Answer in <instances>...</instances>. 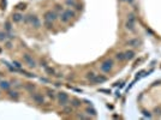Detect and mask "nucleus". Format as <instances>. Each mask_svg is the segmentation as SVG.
Returning <instances> with one entry per match:
<instances>
[{
	"mask_svg": "<svg viewBox=\"0 0 161 120\" xmlns=\"http://www.w3.org/2000/svg\"><path fill=\"white\" fill-rule=\"evenodd\" d=\"M75 16H76L75 11L71 10V9H67V10H65L64 12H61V13L59 14V18L63 23H67V22L70 21L71 18H74Z\"/></svg>",
	"mask_w": 161,
	"mask_h": 120,
	"instance_id": "obj_1",
	"label": "nucleus"
},
{
	"mask_svg": "<svg viewBox=\"0 0 161 120\" xmlns=\"http://www.w3.org/2000/svg\"><path fill=\"white\" fill-rule=\"evenodd\" d=\"M57 99H58V102H59L60 106H67L69 105V102H70V100H69V96H67L66 93H64V91H60V93H58V95H57Z\"/></svg>",
	"mask_w": 161,
	"mask_h": 120,
	"instance_id": "obj_2",
	"label": "nucleus"
},
{
	"mask_svg": "<svg viewBox=\"0 0 161 120\" xmlns=\"http://www.w3.org/2000/svg\"><path fill=\"white\" fill-rule=\"evenodd\" d=\"M112 69H113V61L111 59H107V60H105V61H102L101 64H100V70H101L102 72H105V73L111 72Z\"/></svg>",
	"mask_w": 161,
	"mask_h": 120,
	"instance_id": "obj_3",
	"label": "nucleus"
},
{
	"mask_svg": "<svg viewBox=\"0 0 161 120\" xmlns=\"http://www.w3.org/2000/svg\"><path fill=\"white\" fill-rule=\"evenodd\" d=\"M58 17H59V14L57 13L55 11H52V10L46 11L45 14H43V18H45V21H49V22H54Z\"/></svg>",
	"mask_w": 161,
	"mask_h": 120,
	"instance_id": "obj_4",
	"label": "nucleus"
},
{
	"mask_svg": "<svg viewBox=\"0 0 161 120\" xmlns=\"http://www.w3.org/2000/svg\"><path fill=\"white\" fill-rule=\"evenodd\" d=\"M23 57V59H24V61L27 62V65L30 67V69H34V67H36V62H35V60L31 58V55H29L28 53H24V54L22 55Z\"/></svg>",
	"mask_w": 161,
	"mask_h": 120,
	"instance_id": "obj_5",
	"label": "nucleus"
},
{
	"mask_svg": "<svg viewBox=\"0 0 161 120\" xmlns=\"http://www.w3.org/2000/svg\"><path fill=\"white\" fill-rule=\"evenodd\" d=\"M29 23L31 24L33 28H35V29H39V28H41V22H40L39 17H36V16H33V14H30V22Z\"/></svg>",
	"mask_w": 161,
	"mask_h": 120,
	"instance_id": "obj_6",
	"label": "nucleus"
},
{
	"mask_svg": "<svg viewBox=\"0 0 161 120\" xmlns=\"http://www.w3.org/2000/svg\"><path fill=\"white\" fill-rule=\"evenodd\" d=\"M33 100H34V102L37 103V105H43V103H45V97H43L42 94H40V93L33 94Z\"/></svg>",
	"mask_w": 161,
	"mask_h": 120,
	"instance_id": "obj_7",
	"label": "nucleus"
},
{
	"mask_svg": "<svg viewBox=\"0 0 161 120\" xmlns=\"http://www.w3.org/2000/svg\"><path fill=\"white\" fill-rule=\"evenodd\" d=\"M106 81H107V77H105V76H102V75H96L95 78L93 79L90 83H93V84H102V83H105Z\"/></svg>",
	"mask_w": 161,
	"mask_h": 120,
	"instance_id": "obj_8",
	"label": "nucleus"
},
{
	"mask_svg": "<svg viewBox=\"0 0 161 120\" xmlns=\"http://www.w3.org/2000/svg\"><path fill=\"white\" fill-rule=\"evenodd\" d=\"M126 45L130 46V47H132V48H137L141 45V41L138 38H130L129 41L126 42Z\"/></svg>",
	"mask_w": 161,
	"mask_h": 120,
	"instance_id": "obj_9",
	"label": "nucleus"
},
{
	"mask_svg": "<svg viewBox=\"0 0 161 120\" xmlns=\"http://www.w3.org/2000/svg\"><path fill=\"white\" fill-rule=\"evenodd\" d=\"M7 95H9V97L12 100H18L19 99V93H18L17 90H7Z\"/></svg>",
	"mask_w": 161,
	"mask_h": 120,
	"instance_id": "obj_10",
	"label": "nucleus"
},
{
	"mask_svg": "<svg viewBox=\"0 0 161 120\" xmlns=\"http://www.w3.org/2000/svg\"><path fill=\"white\" fill-rule=\"evenodd\" d=\"M23 14L19 13V12H14L13 14H12V21L14 22V23H19V22L23 21Z\"/></svg>",
	"mask_w": 161,
	"mask_h": 120,
	"instance_id": "obj_11",
	"label": "nucleus"
},
{
	"mask_svg": "<svg viewBox=\"0 0 161 120\" xmlns=\"http://www.w3.org/2000/svg\"><path fill=\"white\" fill-rule=\"evenodd\" d=\"M0 89L5 90V91L10 90L11 89V83L7 82V81H0Z\"/></svg>",
	"mask_w": 161,
	"mask_h": 120,
	"instance_id": "obj_12",
	"label": "nucleus"
},
{
	"mask_svg": "<svg viewBox=\"0 0 161 120\" xmlns=\"http://www.w3.org/2000/svg\"><path fill=\"white\" fill-rule=\"evenodd\" d=\"M124 55H125V60H132L133 58H135V52L133 51H126V52H124Z\"/></svg>",
	"mask_w": 161,
	"mask_h": 120,
	"instance_id": "obj_13",
	"label": "nucleus"
},
{
	"mask_svg": "<svg viewBox=\"0 0 161 120\" xmlns=\"http://www.w3.org/2000/svg\"><path fill=\"white\" fill-rule=\"evenodd\" d=\"M85 113L88 114V115H90V117H93V118H95L96 115H98V113H96V110L93 108V107H87L85 108Z\"/></svg>",
	"mask_w": 161,
	"mask_h": 120,
	"instance_id": "obj_14",
	"label": "nucleus"
},
{
	"mask_svg": "<svg viewBox=\"0 0 161 120\" xmlns=\"http://www.w3.org/2000/svg\"><path fill=\"white\" fill-rule=\"evenodd\" d=\"M71 106L74 107V108H79L82 106V101L78 99H72L71 100Z\"/></svg>",
	"mask_w": 161,
	"mask_h": 120,
	"instance_id": "obj_15",
	"label": "nucleus"
},
{
	"mask_svg": "<svg viewBox=\"0 0 161 120\" xmlns=\"http://www.w3.org/2000/svg\"><path fill=\"white\" fill-rule=\"evenodd\" d=\"M125 28L127 29V30H130V31H133V30H135V22L126 21L125 22Z\"/></svg>",
	"mask_w": 161,
	"mask_h": 120,
	"instance_id": "obj_16",
	"label": "nucleus"
},
{
	"mask_svg": "<svg viewBox=\"0 0 161 120\" xmlns=\"http://www.w3.org/2000/svg\"><path fill=\"white\" fill-rule=\"evenodd\" d=\"M45 71H46V73L49 75V76H54V75H55V70L53 69V67H49V66H46Z\"/></svg>",
	"mask_w": 161,
	"mask_h": 120,
	"instance_id": "obj_17",
	"label": "nucleus"
},
{
	"mask_svg": "<svg viewBox=\"0 0 161 120\" xmlns=\"http://www.w3.org/2000/svg\"><path fill=\"white\" fill-rule=\"evenodd\" d=\"M116 59L117 60H119V61H124V60H125V55H124L123 52H118L116 54Z\"/></svg>",
	"mask_w": 161,
	"mask_h": 120,
	"instance_id": "obj_18",
	"label": "nucleus"
},
{
	"mask_svg": "<svg viewBox=\"0 0 161 120\" xmlns=\"http://www.w3.org/2000/svg\"><path fill=\"white\" fill-rule=\"evenodd\" d=\"M7 33H5V31H0V42H5L7 40Z\"/></svg>",
	"mask_w": 161,
	"mask_h": 120,
	"instance_id": "obj_19",
	"label": "nucleus"
},
{
	"mask_svg": "<svg viewBox=\"0 0 161 120\" xmlns=\"http://www.w3.org/2000/svg\"><path fill=\"white\" fill-rule=\"evenodd\" d=\"M54 10H55V12H58V13H61V12H64V7H63V5H55V7H54Z\"/></svg>",
	"mask_w": 161,
	"mask_h": 120,
	"instance_id": "obj_20",
	"label": "nucleus"
},
{
	"mask_svg": "<svg viewBox=\"0 0 161 120\" xmlns=\"http://www.w3.org/2000/svg\"><path fill=\"white\" fill-rule=\"evenodd\" d=\"M95 76H96V75H95L94 72H88V73H87V79L91 82V81L95 78Z\"/></svg>",
	"mask_w": 161,
	"mask_h": 120,
	"instance_id": "obj_21",
	"label": "nucleus"
},
{
	"mask_svg": "<svg viewBox=\"0 0 161 120\" xmlns=\"http://www.w3.org/2000/svg\"><path fill=\"white\" fill-rule=\"evenodd\" d=\"M25 89L29 90V91H33V90H35V85H34V84H30V83H27V84H25Z\"/></svg>",
	"mask_w": 161,
	"mask_h": 120,
	"instance_id": "obj_22",
	"label": "nucleus"
},
{
	"mask_svg": "<svg viewBox=\"0 0 161 120\" xmlns=\"http://www.w3.org/2000/svg\"><path fill=\"white\" fill-rule=\"evenodd\" d=\"M4 25H5V29H6V31H11V29H12V24H11V22L6 21Z\"/></svg>",
	"mask_w": 161,
	"mask_h": 120,
	"instance_id": "obj_23",
	"label": "nucleus"
},
{
	"mask_svg": "<svg viewBox=\"0 0 161 120\" xmlns=\"http://www.w3.org/2000/svg\"><path fill=\"white\" fill-rule=\"evenodd\" d=\"M45 27L48 29V30H51V29H53V22H49V21H45Z\"/></svg>",
	"mask_w": 161,
	"mask_h": 120,
	"instance_id": "obj_24",
	"label": "nucleus"
},
{
	"mask_svg": "<svg viewBox=\"0 0 161 120\" xmlns=\"http://www.w3.org/2000/svg\"><path fill=\"white\" fill-rule=\"evenodd\" d=\"M66 5L67 6H71V7H75L77 5V3H76L75 0H66Z\"/></svg>",
	"mask_w": 161,
	"mask_h": 120,
	"instance_id": "obj_25",
	"label": "nucleus"
},
{
	"mask_svg": "<svg viewBox=\"0 0 161 120\" xmlns=\"http://www.w3.org/2000/svg\"><path fill=\"white\" fill-rule=\"evenodd\" d=\"M12 65L16 67V69H18V70H21L22 69V64L19 61H17V60H13V62H12Z\"/></svg>",
	"mask_w": 161,
	"mask_h": 120,
	"instance_id": "obj_26",
	"label": "nucleus"
},
{
	"mask_svg": "<svg viewBox=\"0 0 161 120\" xmlns=\"http://www.w3.org/2000/svg\"><path fill=\"white\" fill-rule=\"evenodd\" d=\"M127 21H131V22H135L136 21V17L133 13H129L127 14Z\"/></svg>",
	"mask_w": 161,
	"mask_h": 120,
	"instance_id": "obj_27",
	"label": "nucleus"
},
{
	"mask_svg": "<svg viewBox=\"0 0 161 120\" xmlns=\"http://www.w3.org/2000/svg\"><path fill=\"white\" fill-rule=\"evenodd\" d=\"M47 94H48V96L49 97H51V99H54V97H55V95H54V91H53V90H51V89H48L47 90Z\"/></svg>",
	"mask_w": 161,
	"mask_h": 120,
	"instance_id": "obj_28",
	"label": "nucleus"
},
{
	"mask_svg": "<svg viewBox=\"0 0 161 120\" xmlns=\"http://www.w3.org/2000/svg\"><path fill=\"white\" fill-rule=\"evenodd\" d=\"M18 9V10H25V7H27V5L25 4H23V3H21V4H18L17 6H16Z\"/></svg>",
	"mask_w": 161,
	"mask_h": 120,
	"instance_id": "obj_29",
	"label": "nucleus"
},
{
	"mask_svg": "<svg viewBox=\"0 0 161 120\" xmlns=\"http://www.w3.org/2000/svg\"><path fill=\"white\" fill-rule=\"evenodd\" d=\"M77 119H88V117H85L84 114H78V115H77Z\"/></svg>",
	"mask_w": 161,
	"mask_h": 120,
	"instance_id": "obj_30",
	"label": "nucleus"
},
{
	"mask_svg": "<svg viewBox=\"0 0 161 120\" xmlns=\"http://www.w3.org/2000/svg\"><path fill=\"white\" fill-rule=\"evenodd\" d=\"M143 115L146 118H151V114H149V112H143Z\"/></svg>",
	"mask_w": 161,
	"mask_h": 120,
	"instance_id": "obj_31",
	"label": "nucleus"
},
{
	"mask_svg": "<svg viewBox=\"0 0 161 120\" xmlns=\"http://www.w3.org/2000/svg\"><path fill=\"white\" fill-rule=\"evenodd\" d=\"M11 47H12V43H11V42H6V48H9V49H10Z\"/></svg>",
	"mask_w": 161,
	"mask_h": 120,
	"instance_id": "obj_32",
	"label": "nucleus"
},
{
	"mask_svg": "<svg viewBox=\"0 0 161 120\" xmlns=\"http://www.w3.org/2000/svg\"><path fill=\"white\" fill-rule=\"evenodd\" d=\"M64 110H65V112H72V108H69V107L65 106V109Z\"/></svg>",
	"mask_w": 161,
	"mask_h": 120,
	"instance_id": "obj_33",
	"label": "nucleus"
},
{
	"mask_svg": "<svg viewBox=\"0 0 161 120\" xmlns=\"http://www.w3.org/2000/svg\"><path fill=\"white\" fill-rule=\"evenodd\" d=\"M100 91H101V93H108V94H111V91H109V90H106V89H101Z\"/></svg>",
	"mask_w": 161,
	"mask_h": 120,
	"instance_id": "obj_34",
	"label": "nucleus"
},
{
	"mask_svg": "<svg viewBox=\"0 0 161 120\" xmlns=\"http://www.w3.org/2000/svg\"><path fill=\"white\" fill-rule=\"evenodd\" d=\"M126 3H129V4H132V3H133V0H126Z\"/></svg>",
	"mask_w": 161,
	"mask_h": 120,
	"instance_id": "obj_35",
	"label": "nucleus"
},
{
	"mask_svg": "<svg viewBox=\"0 0 161 120\" xmlns=\"http://www.w3.org/2000/svg\"><path fill=\"white\" fill-rule=\"evenodd\" d=\"M122 1H126V0H122Z\"/></svg>",
	"mask_w": 161,
	"mask_h": 120,
	"instance_id": "obj_36",
	"label": "nucleus"
}]
</instances>
